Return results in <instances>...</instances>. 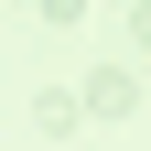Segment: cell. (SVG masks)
<instances>
[{"label":"cell","instance_id":"6da1fadb","mask_svg":"<svg viewBox=\"0 0 151 151\" xmlns=\"http://www.w3.org/2000/svg\"><path fill=\"white\" fill-rule=\"evenodd\" d=\"M32 11H43V22H76V11H86V0H32Z\"/></svg>","mask_w":151,"mask_h":151}]
</instances>
